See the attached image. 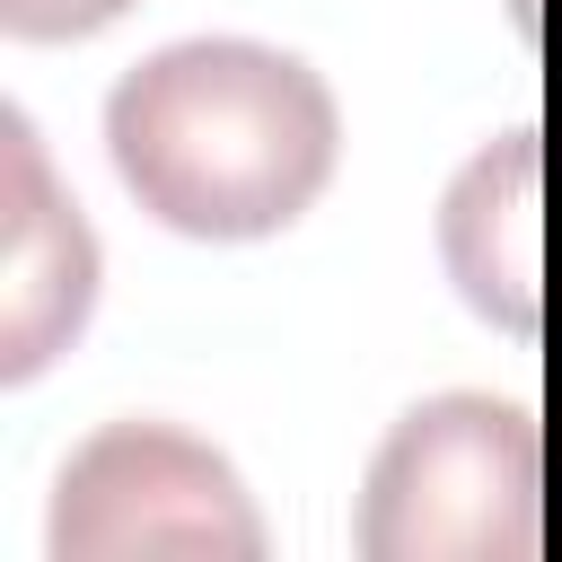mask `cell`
<instances>
[{"label":"cell","mask_w":562,"mask_h":562,"mask_svg":"<svg viewBox=\"0 0 562 562\" xmlns=\"http://www.w3.org/2000/svg\"><path fill=\"white\" fill-rule=\"evenodd\" d=\"M132 0H0V26L18 44H70V35H97L114 26Z\"/></svg>","instance_id":"obj_6"},{"label":"cell","mask_w":562,"mask_h":562,"mask_svg":"<svg viewBox=\"0 0 562 562\" xmlns=\"http://www.w3.org/2000/svg\"><path fill=\"white\" fill-rule=\"evenodd\" d=\"M536 413L509 395H430L413 404L360 492L369 562H536Z\"/></svg>","instance_id":"obj_2"},{"label":"cell","mask_w":562,"mask_h":562,"mask_svg":"<svg viewBox=\"0 0 562 562\" xmlns=\"http://www.w3.org/2000/svg\"><path fill=\"white\" fill-rule=\"evenodd\" d=\"M53 562H263L237 465L176 422H105L53 483Z\"/></svg>","instance_id":"obj_3"},{"label":"cell","mask_w":562,"mask_h":562,"mask_svg":"<svg viewBox=\"0 0 562 562\" xmlns=\"http://www.w3.org/2000/svg\"><path fill=\"white\" fill-rule=\"evenodd\" d=\"M105 158L123 193L176 237H272L334 184V88L255 35H184L132 61L105 97Z\"/></svg>","instance_id":"obj_1"},{"label":"cell","mask_w":562,"mask_h":562,"mask_svg":"<svg viewBox=\"0 0 562 562\" xmlns=\"http://www.w3.org/2000/svg\"><path fill=\"white\" fill-rule=\"evenodd\" d=\"M0 158H9V246H0V378L26 386L97 307V237L79 202L53 184L35 123L9 105L0 114Z\"/></svg>","instance_id":"obj_4"},{"label":"cell","mask_w":562,"mask_h":562,"mask_svg":"<svg viewBox=\"0 0 562 562\" xmlns=\"http://www.w3.org/2000/svg\"><path fill=\"white\" fill-rule=\"evenodd\" d=\"M536 167H544L536 123H518L492 149H474L439 202V246H448L465 307H483L509 334H536V316H544V299H536Z\"/></svg>","instance_id":"obj_5"}]
</instances>
